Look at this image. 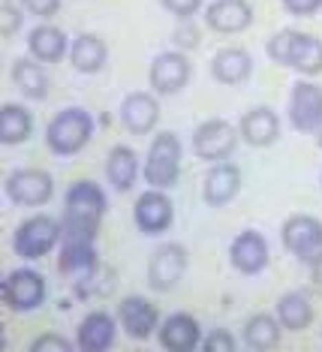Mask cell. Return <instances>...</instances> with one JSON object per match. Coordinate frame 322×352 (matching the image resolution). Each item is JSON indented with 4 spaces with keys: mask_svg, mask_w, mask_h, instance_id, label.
Returning <instances> with one entry per match:
<instances>
[{
    "mask_svg": "<svg viewBox=\"0 0 322 352\" xmlns=\"http://www.w3.org/2000/svg\"><path fill=\"white\" fill-rule=\"evenodd\" d=\"M106 214V193L94 181H76L67 190L61 220V241H94L100 232V220Z\"/></svg>",
    "mask_w": 322,
    "mask_h": 352,
    "instance_id": "obj_1",
    "label": "cell"
},
{
    "mask_svg": "<svg viewBox=\"0 0 322 352\" xmlns=\"http://www.w3.org/2000/svg\"><path fill=\"white\" fill-rule=\"evenodd\" d=\"M91 135H94L91 115L78 106H69L52 118V124L45 130V142L58 157H72L91 142Z\"/></svg>",
    "mask_w": 322,
    "mask_h": 352,
    "instance_id": "obj_2",
    "label": "cell"
},
{
    "mask_svg": "<svg viewBox=\"0 0 322 352\" xmlns=\"http://www.w3.org/2000/svg\"><path fill=\"white\" fill-rule=\"evenodd\" d=\"M181 175V142L175 133H157L151 142L148 163H144V181L157 190H169L178 184Z\"/></svg>",
    "mask_w": 322,
    "mask_h": 352,
    "instance_id": "obj_3",
    "label": "cell"
},
{
    "mask_svg": "<svg viewBox=\"0 0 322 352\" xmlns=\"http://www.w3.org/2000/svg\"><path fill=\"white\" fill-rule=\"evenodd\" d=\"M63 229L61 223L48 214H36V217L24 220L12 235V250L19 259H43L45 253L54 250V244L61 241Z\"/></svg>",
    "mask_w": 322,
    "mask_h": 352,
    "instance_id": "obj_4",
    "label": "cell"
},
{
    "mask_svg": "<svg viewBox=\"0 0 322 352\" xmlns=\"http://www.w3.org/2000/svg\"><path fill=\"white\" fill-rule=\"evenodd\" d=\"M280 238H283L286 250L308 265H313L322 256V223L310 214H292L280 229Z\"/></svg>",
    "mask_w": 322,
    "mask_h": 352,
    "instance_id": "obj_5",
    "label": "cell"
},
{
    "mask_svg": "<svg viewBox=\"0 0 322 352\" xmlns=\"http://www.w3.org/2000/svg\"><path fill=\"white\" fill-rule=\"evenodd\" d=\"M0 295H3V304L15 314H28V310H36L39 304L45 301V277L39 271L30 268H19L12 274L3 277V286H0Z\"/></svg>",
    "mask_w": 322,
    "mask_h": 352,
    "instance_id": "obj_6",
    "label": "cell"
},
{
    "mask_svg": "<svg viewBox=\"0 0 322 352\" xmlns=\"http://www.w3.org/2000/svg\"><path fill=\"white\" fill-rule=\"evenodd\" d=\"M6 196L15 205L24 208H39L54 196V181L43 169H19L6 178Z\"/></svg>",
    "mask_w": 322,
    "mask_h": 352,
    "instance_id": "obj_7",
    "label": "cell"
},
{
    "mask_svg": "<svg viewBox=\"0 0 322 352\" xmlns=\"http://www.w3.org/2000/svg\"><path fill=\"white\" fill-rule=\"evenodd\" d=\"M187 271V250L181 244H163L151 253L148 262V283L157 292H169L178 286V280Z\"/></svg>",
    "mask_w": 322,
    "mask_h": 352,
    "instance_id": "obj_8",
    "label": "cell"
},
{
    "mask_svg": "<svg viewBox=\"0 0 322 352\" xmlns=\"http://www.w3.org/2000/svg\"><path fill=\"white\" fill-rule=\"evenodd\" d=\"M238 133L229 121H220V118H214V121H205L202 126L196 130L193 135V148H196V154L202 160H226L232 151L238 145Z\"/></svg>",
    "mask_w": 322,
    "mask_h": 352,
    "instance_id": "obj_9",
    "label": "cell"
},
{
    "mask_svg": "<svg viewBox=\"0 0 322 352\" xmlns=\"http://www.w3.org/2000/svg\"><path fill=\"white\" fill-rule=\"evenodd\" d=\"M172 220H175V208H172V199L163 190L151 187L136 199V226L144 235H160V232L172 226Z\"/></svg>",
    "mask_w": 322,
    "mask_h": 352,
    "instance_id": "obj_10",
    "label": "cell"
},
{
    "mask_svg": "<svg viewBox=\"0 0 322 352\" xmlns=\"http://www.w3.org/2000/svg\"><path fill=\"white\" fill-rule=\"evenodd\" d=\"M289 118L301 133H316L322 126V87L313 82H299L289 100Z\"/></svg>",
    "mask_w": 322,
    "mask_h": 352,
    "instance_id": "obj_11",
    "label": "cell"
},
{
    "mask_svg": "<svg viewBox=\"0 0 322 352\" xmlns=\"http://www.w3.org/2000/svg\"><path fill=\"white\" fill-rule=\"evenodd\" d=\"M118 322L133 340H148L160 322V310L142 295H130L118 304Z\"/></svg>",
    "mask_w": 322,
    "mask_h": 352,
    "instance_id": "obj_12",
    "label": "cell"
},
{
    "mask_svg": "<svg viewBox=\"0 0 322 352\" xmlns=\"http://www.w3.org/2000/svg\"><path fill=\"white\" fill-rule=\"evenodd\" d=\"M190 82V60L184 52H163L151 63V87L157 94H178Z\"/></svg>",
    "mask_w": 322,
    "mask_h": 352,
    "instance_id": "obj_13",
    "label": "cell"
},
{
    "mask_svg": "<svg viewBox=\"0 0 322 352\" xmlns=\"http://www.w3.org/2000/svg\"><path fill=\"white\" fill-rule=\"evenodd\" d=\"M229 262L241 274H259L268 265V244H265V238L253 229L238 232L229 247Z\"/></svg>",
    "mask_w": 322,
    "mask_h": 352,
    "instance_id": "obj_14",
    "label": "cell"
},
{
    "mask_svg": "<svg viewBox=\"0 0 322 352\" xmlns=\"http://www.w3.org/2000/svg\"><path fill=\"white\" fill-rule=\"evenodd\" d=\"M253 21V10L247 0H214L205 10V25L217 34H241Z\"/></svg>",
    "mask_w": 322,
    "mask_h": 352,
    "instance_id": "obj_15",
    "label": "cell"
},
{
    "mask_svg": "<svg viewBox=\"0 0 322 352\" xmlns=\"http://www.w3.org/2000/svg\"><path fill=\"white\" fill-rule=\"evenodd\" d=\"M199 343H202V331L190 314H172L160 325V346L169 352H190Z\"/></svg>",
    "mask_w": 322,
    "mask_h": 352,
    "instance_id": "obj_16",
    "label": "cell"
},
{
    "mask_svg": "<svg viewBox=\"0 0 322 352\" xmlns=\"http://www.w3.org/2000/svg\"><path fill=\"white\" fill-rule=\"evenodd\" d=\"M238 130H241V139H244L247 145L268 148V145H275L277 135H280V121H277V115L268 106H256V109H250L244 118H241Z\"/></svg>",
    "mask_w": 322,
    "mask_h": 352,
    "instance_id": "obj_17",
    "label": "cell"
},
{
    "mask_svg": "<svg viewBox=\"0 0 322 352\" xmlns=\"http://www.w3.org/2000/svg\"><path fill=\"white\" fill-rule=\"evenodd\" d=\"M120 118H124V126L130 130L133 135H144L154 130L157 118H160V106L151 94H130L120 106Z\"/></svg>",
    "mask_w": 322,
    "mask_h": 352,
    "instance_id": "obj_18",
    "label": "cell"
},
{
    "mask_svg": "<svg viewBox=\"0 0 322 352\" xmlns=\"http://www.w3.org/2000/svg\"><path fill=\"white\" fill-rule=\"evenodd\" d=\"M115 316H109L106 310H94L78 325V346L85 352H103L115 343Z\"/></svg>",
    "mask_w": 322,
    "mask_h": 352,
    "instance_id": "obj_19",
    "label": "cell"
},
{
    "mask_svg": "<svg viewBox=\"0 0 322 352\" xmlns=\"http://www.w3.org/2000/svg\"><path fill=\"white\" fill-rule=\"evenodd\" d=\"M238 190H241V172L235 169V166L220 163V166H214V169L205 175L202 196H205L208 205H214V208L226 205V202H232V199L238 196Z\"/></svg>",
    "mask_w": 322,
    "mask_h": 352,
    "instance_id": "obj_20",
    "label": "cell"
},
{
    "mask_svg": "<svg viewBox=\"0 0 322 352\" xmlns=\"http://www.w3.org/2000/svg\"><path fill=\"white\" fill-rule=\"evenodd\" d=\"M211 73L223 85H241L253 73V60L244 49H220L211 58Z\"/></svg>",
    "mask_w": 322,
    "mask_h": 352,
    "instance_id": "obj_21",
    "label": "cell"
},
{
    "mask_svg": "<svg viewBox=\"0 0 322 352\" xmlns=\"http://www.w3.org/2000/svg\"><path fill=\"white\" fill-rule=\"evenodd\" d=\"M286 67L299 69L301 76H319L322 73V39H316L313 34H299V30H295L292 45H289Z\"/></svg>",
    "mask_w": 322,
    "mask_h": 352,
    "instance_id": "obj_22",
    "label": "cell"
},
{
    "mask_svg": "<svg viewBox=\"0 0 322 352\" xmlns=\"http://www.w3.org/2000/svg\"><path fill=\"white\" fill-rule=\"evenodd\" d=\"M106 175H109V184L118 193H127L136 184V175H139V157L133 154V148H127V145L111 148L109 160H106Z\"/></svg>",
    "mask_w": 322,
    "mask_h": 352,
    "instance_id": "obj_23",
    "label": "cell"
},
{
    "mask_svg": "<svg viewBox=\"0 0 322 352\" xmlns=\"http://www.w3.org/2000/svg\"><path fill=\"white\" fill-rule=\"evenodd\" d=\"M28 49L34 54L36 60L43 63H54L63 58V52H67V34H63L61 28H52V25H39L30 30L28 36Z\"/></svg>",
    "mask_w": 322,
    "mask_h": 352,
    "instance_id": "obj_24",
    "label": "cell"
},
{
    "mask_svg": "<svg viewBox=\"0 0 322 352\" xmlns=\"http://www.w3.org/2000/svg\"><path fill=\"white\" fill-rule=\"evenodd\" d=\"M12 85L19 87L28 100H45L48 97V76L43 67L28 58H19L12 63Z\"/></svg>",
    "mask_w": 322,
    "mask_h": 352,
    "instance_id": "obj_25",
    "label": "cell"
},
{
    "mask_svg": "<svg viewBox=\"0 0 322 352\" xmlns=\"http://www.w3.org/2000/svg\"><path fill=\"white\" fill-rule=\"evenodd\" d=\"M106 54H109L106 43L94 34H82L69 49L72 67H76L78 73H100L103 63H106Z\"/></svg>",
    "mask_w": 322,
    "mask_h": 352,
    "instance_id": "obj_26",
    "label": "cell"
},
{
    "mask_svg": "<svg viewBox=\"0 0 322 352\" xmlns=\"http://www.w3.org/2000/svg\"><path fill=\"white\" fill-rule=\"evenodd\" d=\"M34 130V118L24 106H15V102H6L0 109V142L3 145H21L24 139Z\"/></svg>",
    "mask_w": 322,
    "mask_h": 352,
    "instance_id": "obj_27",
    "label": "cell"
},
{
    "mask_svg": "<svg viewBox=\"0 0 322 352\" xmlns=\"http://www.w3.org/2000/svg\"><path fill=\"white\" fill-rule=\"evenodd\" d=\"M277 319L289 331H304L313 319V304L304 292H286L277 301Z\"/></svg>",
    "mask_w": 322,
    "mask_h": 352,
    "instance_id": "obj_28",
    "label": "cell"
},
{
    "mask_svg": "<svg viewBox=\"0 0 322 352\" xmlns=\"http://www.w3.org/2000/svg\"><path fill=\"white\" fill-rule=\"evenodd\" d=\"M280 328H283L280 319L268 314H256L244 325V343L250 349H275L280 343Z\"/></svg>",
    "mask_w": 322,
    "mask_h": 352,
    "instance_id": "obj_29",
    "label": "cell"
},
{
    "mask_svg": "<svg viewBox=\"0 0 322 352\" xmlns=\"http://www.w3.org/2000/svg\"><path fill=\"white\" fill-rule=\"evenodd\" d=\"M96 265L94 241H63L58 271L61 274H87Z\"/></svg>",
    "mask_w": 322,
    "mask_h": 352,
    "instance_id": "obj_30",
    "label": "cell"
},
{
    "mask_svg": "<svg viewBox=\"0 0 322 352\" xmlns=\"http://www.w3.org/2000/svg\"><path fill=\"white\" fill-rule=\"evenodd\" d=\"M292 36H295V30H280V34H275L268 39V58L280 63V67H286L289 63V45H292Z\"/></svg>",
    "mask_w": 322,
    "mask_h": 352,
    "instance_id": "obj_31",
    "label": "cell"
},
{
    "mask_svg": "<svg viewBox=\"0 0 322 352\" xmlns=\"http://www.w3.org/2000/svg\"><path fill=\"white\" fill-rule=\"evenodd\" d=\"M202 346L208 352H232L235 349V340H232L229 331H223V328H214V331H208L202 338Z\"/></svg>",
    "mask_w": 322,
    "mask_h": 352,
    "instance_id": "obj_32",
    "label": "cell"
},
{
    "mask_svg": "<svg viewBox=\"0 0 322 352\" xmlns=\"http://www.w3.org/2000/svg\"><path fill=\"white\" fill-rule=\"evenodd\" d=\"M19 28H21V12L15 10L12 3H6L3 0V6H0V36L10 39Z\"/></svg>",
    "mask_w": 322,
    "mask_h": 352,
    "instance_id": "obj_33",
    "label": "cell"
},
{
    "mask_svg": "<svg viewBox=\"0 0 322 352\" xmlns=\"http://www.w3.org/2000/svg\"><path fill=\"white\" fill-rule=\"evenodd\" d=\"M163 3V10H169L172 15H178L181 21H187L190 15L199 12V6H202V0H160Z\"/></svg>",
    "mask_w": 322,
    "mask_h": 352,
    "instance_id": "obj_34",
    "label": "cell"
},
{
    "mask_svg": "<svg viewBox=\"0 0 322 352\" xmlns=\"http://www.w3.org/2000/svg\"><path fill=\"white\" fill-rule=\"evenodd\" d=\"M30 349L34 352H45V349H54V352H69L72 343L67 338H61V334H43V338H36L30 343Z\"/></svg>",
    "mask_w": 322,
    "mask_h": 352,
    "instance_id": "obj_35",
    "label": "cell"
},
{
    "mask_svg": "<svg viewBox=\"0 0 322 352\" xmlns=\"http://www.w3.org/2000/svg\"><path fill=\"white\" fill-rule=\"evenodd\" d=\"M21 3H24V10L39 15V19H52L61 10V0H21Z\"/></svg>",
    "mask_w": 322,
    "mask_h": 352,
    "instance_id": "obj_36",
    "label": "cell"
},
{
    "mask_svg": "<svg viewBox=\"0 0 322 352\" xmlns=\"http://www.w3.org/2000/svg\"><path fill=\"white\" fill-rule=\"evenodd\" d=\"M283 10L292 12V15H301V19H308V15L322 10V0H283Z\"/></svg>",
    "mask_w": 322,
    "mask_h": 352,
    "instance_id": "obj_37",
    "label": "cell"
},
{
    "mask_svg": "<svg viewBox=\"0 0 322 352\" xmlns=\"http://www.w3.org/2000/svg\"><path fill=\"white\" fill-rule=\"evenodd\" d=\"M175 45H178V49H196L199 45V30L190 25V19L175 30Z\"/></svg>",
    "mask_w": 322,
    "mask_h": 352,
    "instance_id": "obj_38",
    "label": "cell"
},
{
    "mask_svg": "<svg viewBox=\"0 0 322 352\" xmlns=\"http://www.w3.org/2000/svg\"><path fill=\"white\" fill-rule=\"evenodd\" d=\"M310 277H313V283H316V289L322 292V256L310 265Z\"/></svg>",
    "mask_w": 322,
    "mask_h": 352,
    "instance_id": "obj_39",
    "label": "cell"
},
{
    "mask_svg": "<svg viewBox=\"0 0 322 352\" xmlns=\"http://www.w3.org/2000/svg\"><path fill=\"white\" fill-rule=\"evenodd\" d=\"M316 133H319V135H316V145L322 148V126H319V130H316Z\"/></svg>",
    "mask_w": 322,
    "mask_h": 352,
    "instance_id": "obj_40",
    "label": "cell"
}]
</instances>
